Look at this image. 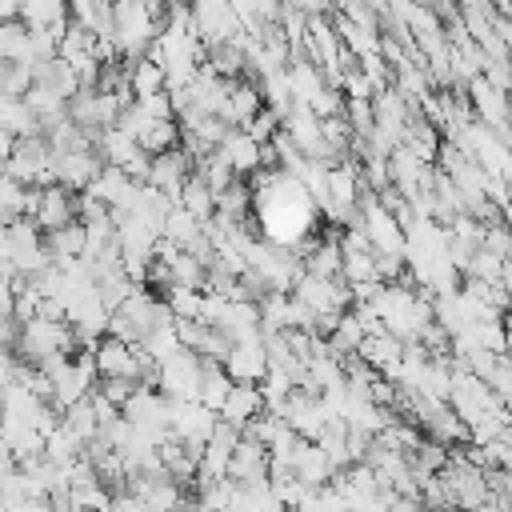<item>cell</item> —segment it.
I'll return each instance as SVG.
<instances>
[{
  "label": "cell",
  "instance_id": "1",
  "mask_svg": "<svg viewBox=\"0 0 512 512\" xmlns=\"http://www.w3.org/2000/svg\"><path fill=\"white\" fill-rule=\"evenodd\" d=\"M168 4L164 0H116L112 4V40L120 60H140L148 56L156 32L164 28Z\"/></svg>",
  "mask_w": 512,
  "mask_h": 512
},
{
  "label": "cell",
  "instance_id": "2",
  "mask_svg": "<svg viewBox=\"0 0 512 512\" xmlns=\"http://www.w3.org/2000/svg\"><path fill=\"white\" fill-rule=\"evenodd\" d=\"M172 308L164 296H156L148 284H140L120 308H112V320H108V336H120L128 344H144L156 328L172 324Z\"/></svg>",
  "mask_w": 512,
  "mask_h": 512
},
{
  "label": "cell",
  "instance_id": "3",
  "mask_svg": "<svg viewBox=\"0 0 512 512\" xmlns=\"http://www.w3.org/2000/svg\"><path fill=\"white\" fill-rule=\"evenodd\" d=\"M80 352V340H76V328L68 320H52V316H32L20 324V340H16V356L24 364H36L44 368L48 360L56 356H72Z\"/></svg>",
  "mask_w": 512,
  "mask_h": 512
},
{
  "label": "cell",
  "instance_id": "4",
  "mask_svg": "<svg viewBox=\"0 0 512 512\" xmlns=\"http://www.w3.org/2000/svg\"><path fill=\"white\" fill-rule=\"evenodd\" d=\"M52 160L56 156H52L48 136H20V140H12V156L4 164V172L12 180L28 184V188H48V184H56L52 180Z\"/></svg>",
  "mask_w": 512,
  "mask_h": 512
},
{
  "label": "cell",
  "instance_id": "5",
  "mask_svg": "<svg viewBox=\"0 0 512 512\" xmlns=\"http://www.w3.org/2000/svg\"><path fill=\"white\" fill-rule=\"evenodd\" d=\"M200 376H204V356L184 348L156 368V388L168 400H200Z\"/></svg>",
  "mask_w": 512,
  "mask_h": 512
},
{
  "label": "cell",
  "instance_id": "6",
  "mask_svg": "<svg viewBox=\"0 0 512 512\" xmlns=\"http://www.w3.org/2000/svg\"><path fill=\"white\" fill-rule=\"evenodd\" d=\"M276 416H284V424H288L292 432H300L304 440H320V432L336 420V416L328 412L324 396H316V392H300V388L276 408Z\"/></svg>",
  "mask_w": 512,
  "mask_h": 512
},
{
  "label": "cell",
  "instance_id": "7",
  "mask_svg": "<svg viewBox=\"0 0 512 512\" xmlns=\"http://www.w3.org/2000/svg\"><path fill=\"white\" fill-rule=\"evenodd\" d=\"M192 24H196L204 48L244 36V24H240L232 0H192Z\"/></svg>",
  "mask_w": 512,
  "mask_h": 512
},
{
  "label": "cell",
  "instance_id": "8",
  "mask_svg": "<svg viewBox=\"0 0 512 512\" xmlns=\"http://www.w3.org/2000/svg\"><path fill=\"white\" fill-rule=\"evenodd\" d=\"M96 152H100V160H104L108 168H120V172H128L132 180H148V164H152V156H148L128 132H120V128H104V132L96 136Z\"/></svg>",
  "mask_w": 512,
  "mask_h": 512
},
{
  "label": "cell",
  "instance_id": "9",
  "mask_svg": "<svg viewBox=\"0 0 512 512\" xmlns=\"http://www.w3.org/2000/svg\"><path fill=\"white\" fill-rule=\"evenodd\" d=\"M220 416L212 408H204L200 400H172V424H168V436H176L180 444L188 448H204L216 432Z\"/></svg>",
  "mask_w": 512,
  "mask_h": 512
},
{
  "label": "cell",
  "instance_id": "10",
  "mask_svg": "<svg viewBox=\"0 0 512 512\" xmlns=\"http://www.w3.org/2000/svg\"><path fill=\"white\" fill-rule=\"evenodd\" d=\"M464 88H468L472 120H480V124H488V128H496V132H504L508 120H512V96H508L504 88H496L484 72H480L476 80H468Z\"/></svg>",
  "mask_w": 512,
  "mask_h": 512
},
{
  "label": "cell",
  "instance_id": "11",
  "mask_svg": "<svg viewBox=\"0 0 512 512\" xmlns=\"http://www.w3.org/2000/svg\"><path fill=\"white\" fill-rule=\"evenodd\" d=\"M28 220H36L40 232H56V228H64V224H76V220H80V192H72V188H64V184L40 188V192H36V208H32Z\"/></svg>",
  "mask_w": 512,
  "mask_h": 512
},
{
  "label": "cell",
  "instance_id": "12",
  "mask_svg": "<svg viewBox=\"0 0 512 512\" xmlns=\"http://www.w3.org/2000/svg\"><path fill=\"white\" fill-rule=\"evenodd\" d=\"M100 172H104V160H100L96 144L76 148V152H64V156L52 160V180L64 184V188H72V192H88Z\"/></svg>",
  "mask_w": 512,
  "mask_h": 512
},
{
  "label": "cell",
  "instance_id": "13",
  "mask_svg": "<svg viewBox=\"0 0 512 512\" xmlns=\"http://www.w3.org/2000/svg\"><path fill=\"white\" fill-rule=\"evenodd\" d=\"M224 372H228L236 384H264V376L272 372L264 332H260V336H248V340H236L232 352H228V360H224Z\"/></svg>",
  "mask_w": 512,
  "mask_h": 512
},
{
  "label": "cell",
  "instance_id": "14",
  "mask_svg": "<svg viewBox=\"0 0 512 512\" xmlns=\"http://www.w3.org/2000/svg\"><path fill=\"white\" fill-rule=\"evenodd\" d=\"M192 172H196V160H192L184 148H168V152L152 156V164H148V180H144V184H152V188H160L164 196L180 200V192H184V184L192 180Z\"/></svg>",
  "mask_w": 512,
  "mask_h": 512
},
{
  "label": "cell",
  "instance_id": "15",
  "mask_svg": "<svg viewBox=\"0 0 512 512\" xmlns=\"http://www.w3.org/2000/svg\"><path fill=\"white\" fill-rule=\"evenodd\" d=\"M300 260H304V272H308V276H320V280H344V276H340V272H344V248H340V236H332V232L304 240Z\"/></svg>",
  "mask_w": 512,
  "mask_h": 512
},
{
  "label": "cell",
  "instance_id": "16",
  "mask_svg": "<svg viewBox=\"0 0 512 512\" xmlns=\"http://www.w3.org/2000/svg\"><path fill=\"white\" fill-rule=\"evenodd\" d=\"M268 476H272V456H268V448L244 436V440L236 444L232 460H228V480H232V484H268Z\"/></svg>",
  "mask_w": 512,
  "mask_h": 512
},
{
  "label": "cell",
  "instance_id": "17",
  "mask_svg": "<svg viewBox=\"0 0 512 512\" xmlns=\"http://www.w3.org/2000/svg\"><path fill=\"white\" fill-rule=\"evenodd\" d=\"M264 148H268V144L252 140L244 128H228L216 152L232 164V172H236V176H256V172L264 168Z\"/></svg>",
  "mask_w": 512,
  "mask_h": 512
},
{
  "label": "cell",
  "instance_id": "18",
  "mask_svg": "<svg viewBox=\"0 0 512 512\" xmlns=\"http://www.w3.org/2000/svg\"><path fill=\"white\" fill-rule=\"evenodd\" d=\"M260 412H268V404H264V392H260V384H232V392L224 396V404H220V420L224 424H232V428H248Z\"/></svg>",
  "mask_w": 512,
  "mask_h": 512
},
{
  "label": "cell",
  "instance_id": "19",
  "mask_svg": "<svg viewBox=\"0 0 512 512\" xmlns=\"http://www.w3.org/2000/svg\"><path fill=\"white\" fill-rule=\"evenodd\" d=\"M292 476L300 480V484H308V488H324V484H332L336 480V464L328 460V452L316 444V440H300V448H296V456H292Z\"/></svg>",
  "mask_w": 512,
  "mask_h": 512
},
{
  "label": "cell",
  "instance_id": "20",
  "mask_svg": "<svg viewBox=\"0 0 512 512\" xmlns=\"http://www.w3.org/2000/svg\"><path fill=\"white\" fill-rule=\"evenodd\" d=\"M260 112H264V92H260V84H256V80H248V76L232 80L224 124H228V128H248V124L260 116Z\"/></svg>",
  "mask_w": 512,
  "mask_h": 512
},
{
  "label": "cell",
  "instance_id": "21",
  "mask_svg": "<svg viewBox=\"0 0 512 512\" xmlns=\"http://www.w3.org/2000/svg\"><path fill=\"white\" fill-rule=\"evenodd\" d=\"M404 340H396L392 332H368L364 336V344H360V360L368 364V368H376V372H384L388 380H392V372L400 368V360H404Z\"/></svg>",
  "mask_w": 512,
  "mask_h": 512
},
{
  "label": "cell",
  "instance_id": "22",
  "mask_svg": "<svg viewBox=\"0 0 512 512\" xmlns=\"http://www.w3.org/2000/svg\"><path fill=\"white\" fill-rule=\"evenodd\" d=\"M44 244H48V256H52V264H72V260H80L84 252H88V232H84V224L76 220V224H64V228H56V232H44Z\"/></svg>",
  "mask_w": 512,
  "mask_h": 512
},
{
  "label": "cell",
  "instance_id": "23",
  "mask_svg": "<svg viewBox=\"0 0 512 512\" xmlns=\"http://www.w3.org/2000/svg\"><path fill=\"white\" fill-rule=\"evenodd\" d=\"M36 88H44V92H52V96H60V100H72L84 84H80V76H76V68L68 64V60H48V64H40L36 68V80H32Z\"/></svg>",
  "mask_w": 512,
  "mask_h": 512
},
{
  "label": "cell",
  "instance_id": "24",
  "mask_svg": "<svg viewBox=\"0 0 512 512\" xmlns=\"http://www.w3.org/2000/svg\"><path fill=\"white\" fill-rule=\"evenodd\" d=\"M124 64H128V88H132V100H148V96L168 92V88H164V68H160L152 56L124 60Z\"/></svg>",
  "mask_w": 512,
  "mask_h": 512
},
{
  "label": "cell",
  "instance_id": "25",
  "mask_svg": "<svg viewBox=\"0 0 512 512\" xmlns=\"http://www.w3.org/2000/svg\"><path fill=\"white\" fill-rule=\"evenodd\" d=\"M0 60H32V28L24 20H0Z\"/></svg>",
  "mask_w": 512,
  "mask_h": 512
},
{
  "label": "cell",
  "instance_id": "26",
  "mask_svg": "<svg viewBox=\"0 0 512 512\" xmlns=\"http://www.w3.org/2000/svg\"><path fill=\"white\" fill-rule=\"evenodd\" d=\"M20 20L28 28H64L72 16H68V0H24Z\"/></svg>",
  "mask_w": 512,
  "mask_h": 512
},
{
  "label": "cell",
  "instance_id": "27",
  "mask_svg": "<svg viewBox=\"0 0 512 512\" xmlns=\"http://www.w3.org/2000/svg\"><path fill=\"white\" fill-rule=\"evenodd\" d=\"M232 376L224 372V364L220 360H204V376H200V404L204 408H212V412H220V404H224V396L232 392Z\"/></svg>",
  "mask_w": 512,
  "mask_h": 512
},
{
  "label": "cell",
  "instance_id": "28",
  "mask_svg": "<svg viewBox=\"0 0 512 512\" xmlns=\"http://www.w3.org/2000/svg\"><path fill=\"white\" fill-rule=\"evenodd\" d=\"M24 216H28V184H20L8 172H0V228L16 224Z\"/></svg>",
  "mask_w": 512,
  "mask_h": 512
},
{
  "label": "cell",
  "instance_id": "29",
  "mask_svg": "<svg viewBox=\"0 0 512 512\" xmlns=\"http://www.w3.org/2000/svg\"><path fill=\"white\" fill-rule=\"evenodd\" d=\"M184 212H192L196 220H204V224H212L216 220V196H212V188L192 172V180L184 184V192H180V200H176Z\"/></svg>",
  "mask_w": 512,
  "mask_h": 512
},
{
  "label": "cell",
  "instance_id": "30",
  "mask_svg": "<svg viewBox=\"0 0 512 512\" xmlns=\"http://www.w3.org/2000/svg\"><path fill=\"white\" fill-rule=\"evenodd\" d=\"M196 176H200V180L212 188V196H224V192H228V188L240 180V176L232 172V164H228L220 152H208L204 160H196Z\"/></svg>",
  "mask_w": 512,
  "mask_h": 512
},
{
  "label": "cell",
  "instance_id": "31",
  "mask_svg": "<svg viewBox=\"0 0 512 512\" xmlns=\"http://www.w3.org/2000/svg\"><path fill=\"white\" fill-rule=\"evenodd\" d=\"M32 80H36V72H32L28 64H20V60H0V96H4V100H24V96L32 92Z\"/></svg>",
  "mask_w": 512,
  "mask_h": 512
},
{
  "label": "cell",
  "instance_id": "32",
  "mask_svg": "<svg viewBox=\"0 0 512 512\" xmlns=\"http://www.w3.org/2000/svg\"><path fill=\"white\" fill-rule=\"evenodd\" d=\"M140 352H144V356H148L156 368H160L164 360H172L176 352H184L180 332H176V320H172V324H164V328H156V332H152V336L140 344Z\"/></svg>",
  "mask_w": 512,
  "mask_h": 512
},
{
  "label": "cell",
  "instance_id": "33",
  "mask_svg": "<svg viewBox=\"0 0 512 512\" xmlns=\"http://www.w3.org/2000/svg\"><path fill=\"white\" fill-rule=\"evenodd\" d=\"M244 132H248L252 140H260V144H272V136L280 132V112L264 104V112H260V116H256V120H252Z\"/></svg>",
  "mask_w": 512,
  "mask_h": 512
},
{
  "label": "cell",
  "instance_id": "34",
  "mask_svg": "<svg viewBox=\"0 0 512 512\" xmlns=\"http://www.w3.org/2000/svg\"><path fill=\"white\" fill-rule=\"evenodd\" d=\"M136 388H140L136 380H100V384H96V392H100L112 408H120V412H124V404L132 400V392H136Z\"/></svg>",
  "mask_w": 512,
  "mask_h": 512
},
{
  "label": "cell",
  "instance_id": "35",
  "mask_svg": "<svg viewBox=\"0 0 512 512\" xmlns=\"http://www.w3.org/2000/svg\"><path fill=\"white\" fill-rule=\"evenodd\" d=\"M168 8H192V0H164Z\"/></svg>",
  "mask_w": 512,
  "mask_h": 512
},
{
  "label": "cell",
  "instance_id": "36",
  "mask_svg": "<svg viewBox=\"0 0 512 512\" xmlns=\"http://www.w3.org/2000/svg\"><path fill=\"white\" fill-rule=\"evenodd\" d=\"M460 4H464V8H476V4H484V0H460Z\"/></svg>",
  "mask_w": 512,
  "mask_h": 512
}]
</instances>
